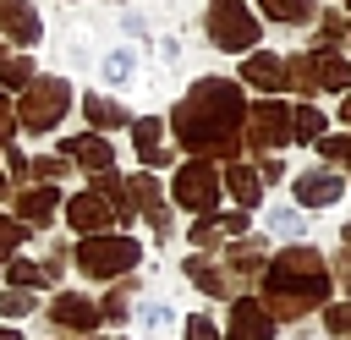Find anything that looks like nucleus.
<instances>
[{"label": "nucleus", "instance_id": "9d476101", "mask_svg": "<svg viewBox=\"0 0 351 340\" xmlns=\"http://www.w3.org/2000/svg\"><path fill=\"white\" fill-rule=\"evenodd\" d=\"M230 335H236V340H274L280 324H274V313H269L258 296L241 291V296L230 302Z\"/></svg>", "mask_w": 351, "mask_h": 340}, {"label": "nucleus", "instance_id": "6e6552de", "mask_svg": "<svg viewBox=\"0 0 351 340\" xmlns=\"http://www.w3.org/2000/svg\"><path fill=\"white\" fill-rule=\"evenodd\" d=\"M241 137H247V148H285L291 143V104H274V99L247 104Z\"/></svg>", "mask_w": 351, "mask_h": 340}, {"label": "nucleus", "instance_id": "20e7f679", "mask_svg": "<svg viewBox=\"0 0 351 340\" xmlns=\"http://www.w3.org/2000/svg\"><path fill=\"white\" fill-rule=\"evenodd\" d=\"M71 82L66 77H33L27 88H22V104H16V121H22V132H55L60 126V115L71 110Z\"/></svg>", "mask_w": 351, "mask_h": 340}, {"label": "nucleus", "instance_id": "1a4fd4ad", "mask_svg": "<svg viewBox=\"0 0 351 340\" xmlns=\"http://www.w3.org/2000/svg\"><path fill=\"white\" fill-rule=\"evenodd\" d=\"M181 274H186L203 296H214V302H236V296H241V280H236L214 252H192V258L181 263Z\"/></svg>", "mask_w": 351, "mask_h": 340}, {"label": "nucleus", "instance_id": "473e14b6", "mask_svg": "<svg viewBox=\"0 0 351 340\" xmlns=\"http://www.w3.org/2000/svg\"><path fill=\"white\" fill-rule=\"evenodd\" d=\"M181 340H225V335H219V324L208 313H186L181 318Z\"/></svg>", "mask_w": 351, "mask_h": 340}, {"label": "nucleus", "instance_id": "bb28decb", "mask_svg": "<svg viewBox=\"0 0 351 340\" xmlns=\"http://www.w3.org/2000/svg\"><path fill=\"white\" fill-rule=\"evenodd\" d=\"M318 154L329 170H351V132H335V137H318Z\"/></svg>", "mask_w": 351, "mask_h": 340}, {"label": "nucleus", "instance_id": "aec40b11", "mask_svg": "<svg viewBox=\"0 0 351 340\" xmlns=\"http://www.w3.org/2000/svg\"><path fill=\"white\" fill-rule=\"evenodd\" d=\"M82 115H88L93 132H121V126H132L126 104H115L110 93H88V99H82Z\"/></svg>", "mask_w": 351, "mask_h": 340}, {"label": "nucleus", "instance_id": "6ab92c4d", "mask_svg": "<svg viewBox=\"0 0 351 340\" xmlns=\"http://www.w3.org/2000/svg\"><path fill=\"white\" fill-rule=\"evenodd\" d=\"M11 197H16V219H22L27 230L49 225L55 208H60V192H55V186H27V192H11Z\"/></svg>", "mask_w": 351, "mask_h": 340}, {"label": "nucleus", "instance_id": "58836bf2", "mask_svg": "<svg viewBox=\"0 0 351 340\" xmlns=\"http://www.w3.org/2000/svg\"><path fill=\"white\" fill-rule=\"evenodd\" d=\"M170 318H176V313H170L165 302H154V307H143V324H148V329H165Z\"/></svg>", "mask_w": 351, "mask_h": 340}, {"label": "nucleus", "instance_id": "dca6fc26", "mask_svg": "<svg viewBox=\"0 0 351 340\" xmlns=\"http://www.w3.org/2000/svg\"><path fill=\"white\" fill-rule=\"evenodd\" d=\"M236 280H258L263 274V263H269V241L263 236H236L230 247H225V258H219Z\"/></svg>", "mask_w": 351, "mask_h": 340}, {"label": "nucleus", "instance_id": "393cba45", "mask_svg": "<svg viewBox=\"0 0 351 340\" xmlns=\"http://www.w3.org/2000/svg\"><path fill=\"white\" fill-rule=\"evenodd\" d=\"M324 137V110L318 104H296L291 110V143H318Z\"/></svg>", "mask_w": 351, "mask_h": 340}, {"label": "nucleus", "instance_id": "c9c22d12", "mask_svg": "<svg viewBox=\"0 0 351 340\" xmlns=\"http://www.w3.org/2000/svg\"><path fill=\"white\" fill-rule=\"evenodd\" d=\"M329 280H335V285H340V291L351 296V252H346V247H340V252L329 258Z\"/></svg>", "mask_w": 351, "mask_h": 340}, {"label": "nucleus", "instance_id": "9b49d317", "mask_svg": "<svg viewBox=\"0 0 351 340\" xmlns=\"http://www.w3.org/2000/svg\"><path fill=\"white\" fill-rule=\"evenodd\" d=\"M66 225H71L77 236H104V230L115 225V208H110L99 192H77V197L66 203Z\"/></svg>", "mask_w": 351, "mask_h": 340}, {"label": "nucleus", "instance_id": "c03bdc74", "mask_svg": "<svg viewBox=\"0 0 351 340\" xmlns=\"http://www.w3.org/2000/svg\"><path fill=\"white\" fill-rule=\"evenodd\" d=\"M5 192H11V175H5V170H0V197H5Z\"/></svg>", "mask_w": 351, "mask_h": 340}, {"label": "nucleus", "instance_id": "09e8293b", "mask_svg": "<svg viewBox=\"0 0 351 340\" xmlns=\"http://www.w3.org/2000/svg\"><path fill=\"white\" fill-rule=\"evenodd\" d=\"M0 55H5V49H0Z\"/></svg>", "mask_w": 351, "mask_h": 340}, {"label": "nucleus", "instance_id": "49530a36", "mask_svg": "<svg viewBox=\"0 0 351 340\" xmlns=\"http://www.w3.org/2000/svg\"><path fill=\"white\" fill-rule=\"evenodd\" d=\"M225 340H236V335H225Z\"/></svg>", "mask_w": 351, "mask_h": 340}, {"label": "nucleus", "instance_id": "7ed1b4c3", "mask_svg": "<svg viewBox=\"0 0 351 340\" xmlns=\"http://www.w3.org/2000/svg\"><path fill=\"white\" fill-rule=\"evenodd\" d=\"M71 263H77L88 280H126V274L143 263V247H137L132 236L104 230V236H82L77 252H71Z\"/></svg>", "mask_w": 351, "mask_h": 340}, {"label": "nucleus", "instance_id": "a18cd8bd", "mask_svg": "<svg viewBox=\"0 0 351 340\" xmlns=\"http://www.w3.org/2000/svg\"><path fill=\"white\" fill-rule=\"evenodd\" d=\"M346 197H351V186H346Z\"/></svg>", "mask_w": 351, "mask_h": 340}, {"label": "nucleus", "instance_id": "ea45409f", "mask_svg": "<svg viewBox=\"0 0 351 340\" xmlns=\"http://www.w3.org/2000/svg\"><path fill=\"white\" fill-rule=\"evenodd\" d=\"M258 175H263V186L285 181V159H263V165H258Z\"/></svg>", "mask_w": 351, "mask_h": 340}, {"label": "nucleus", "instance_id": "f257e3e1", "mask_svg": "<svg viewBox=\"0 0 351 340\" xmlns=\"http://www.w3.org/2000/svg\"><path fill=\"white\" fill-rule=\"evenodd\" d=\"M241 126H247V99H241V82L230 77H197L170 115L176 143L192 148L197 159H219V154L230 159L241 148Z\"/></svg>", "mask_w": 351, "mask_h": 340}, {"label": "nucleus", "instance_id": "4c0bfd02", "mask_svg": "<svg viewBox=\"0 0 351 340\" xmlns=\"http://www.w3.org/2000/svg\"><path fill=\"white\" fill-rule=\"evenodd\" d=\"M5 175H11V181L27 175V154H22V148H5Z\"/></svg>", "mask_w": 351, "mask_h": 340}, {"label": "nucleus", "instance_id": "c85d7f7f", "mask_svg": "<svg viewBox=\"0 0 351 340\" xmlns=\"http://www.w3.org/2000/svg\"><path fill=\"white\" fill-rule=\"evenodd\" d=\"M66 170H71V159H66V154H44V159H27V175H38V186H55Z\"/></svg>", "mask_w": 351, "mask_h": 340}, {"label": "nucleus", "instance_id": "412c9836", "mask_svg": "<svg viewBox=\"0 0 351 340\" xmlns=\"http://www.w3.org/2000/svg\"><path fill=\"white\" fill-rule=\"evenodd\" d=\"M132 291H137V280H110V291L99 296V324H126Z\"/></svg>", "mask_w": 351, "mask_h": 340}, {"label": "nucleus", "instance_id": "37998d69", "mask_svg": "<svg viewBox=\"0 0 351 340\" xmlns=\"http://www.w3.org/2000/svg\"><path fill=\"white\" fill-rule=\"evenodd\" d=\"M340 121H346V132H351V93L340 99Z\"/></svg>", "mask_w": 351, "mask_h": 340}, {"label": "nucleus", "instance_id": "4468645a", "mask_svg": "<svg viewBox=\"0 0 351 340\" xmlns=\"http://www.w3.org/2000/svg\"><path fill=\"white\" fill-rule=\"evenodd\" d=\"M307 71H313V88H318V93H324V88H329V93H351V60H346L340 49H324V44L307 49Z\"/></svg>", "mask_w": 351, "mask_h": 340}, {"label": "nucleus", "instance_id": "39448f33", "mask_svg": "<svg viewBox=\"0 0 351 340\" xmlns=\"http://www.w3.org/2000/svg\"><path fill=\"white\" fill-rule=\"evenodd\" d=\"M219 170H214V159H186L181 170H176V181H170V197L192 214V219H208V214H219Z\"/></svg>", "mask_w": 351, "mask_h": 340}, {"label": "nucleus", "instance_id": "e433bc0d", "mask_svg": "<svg viewBox=\"0 0 351 340\" xmlns=\"http://www.w3.org/2000/svg\"><path fill=\"white\" fill-rule=\"evenodd\" d=\"M11 132H16V104L0 93V143H11Z\"/></svg>", "mask_w": 351, "mask_h": 340}, {"label": "nucleus", "instance_id": "2eb2a0df", "mask_svg": "<svg viewBox=\"0 0 351 340\" xmlns=\"http://www.w3.org/2000/svg\"><path fill=\"white\" fill-rule=\"evenodd\" d=\"M60 154H66L71 165H82L88 175H99V170H115V148L104 143V132H82V137L60 143Z\"/></svg>", "mask_w": 351, "mask_h": 340}, {"label": "nucleus", "instance_id": "8fccbe9b", "mask_svg": "<svg viewBox=\"0 0 351 340\" xmlns=\"http://www.w3.org/2000/svg\"><path fill=\"white\" fill-rule=\"evenodd\" d=\"M346 5H351V0H346Z\"/></svg>", "mask_w": 351, "mask_h": 340}, {"label": "nucleus", "instance_id": "4be33fe9", "mask_svg": "<svg viewBox=\"0 0 351 340\" xmlns=\"http://www.w3.org/2000/svg\"><path fill=\"white\" fill-rule=\"evenodd\" d=\"M263 5V16L269 22H285V27H307L313 16H318V5L313 0H258Z\"/></svg>", "mask_w": 351, "mask_h": 340}, {"label": "nucleus", "instance_id": "de8ad7c7", "mask_svg": "<svg viewBox=\"0 0 351 340\" xmlns=\"http://www.w3.org/2000/svg\"><path fill=\"white\" fill-rule=\"evenodd\" d=\"M346 38H351V27H346Z\"/></svg>", "mask_w": 351, "mask_h": 340}, {"label": "nucleus", "instance_id": "c756f323", "mask_svg": "<svg viewBox=\"0 0 351 340\" xmlns=\"http://www.w3.org/2000/svg\"><path fill=\"white\" fill-rule=\"evenodd\" d=\"M186 241H192V252H219V247H225V236H219V225H214V214H208V219H192V230H186Z\"/></svg>", "mask_w": 351, "mask_h": 340}, {"label": "nucleus", "instance_id": "2f4dec72", "mask_svg": "<svg viewBox=\"0 0 351 340\" xmlns=\"http://www.w3.org/2000/svg\"><path fill=\"white\" fill-rule=\"evenodd\" d=\"M27 241V225L22 219H11V214H0V269L16 258V247Z\"/></svg>", "mask_w": 351, "mask_h": 340}, {"label": "nucleus", "instance_id": "72a5a7b5", "mask_svg": "<svg viewBox=\"0 0 351 340\" xmlns=\"http://www.w3.org/2000/svg\"><path fill=\"white\" fill-rule=\"evenodd\" d=\"M214 225H219V236H225V241H236V236H252V219H247V208L214 214Z\"/></svg>", "mask_w": 351, "mask_h": 340}, {"label": "nucleus", "instance_id": "7c9ffc66", "mask_svg": "<svg viewBox=\"0 0 351 340\" xmlns=\"http://www.w3.org/2000/svg\"><path fill=\"white\" fill-rule=\"evenodd\" d=\"M27 313H33V291L0 285V318H5V324H16V318H27Z\"/></svg>", "mask_w": 351, "mask_h": 340}, {"label": "nucleus", "instance_id": "f8f14e48", "mask_svg": "<svg viewBox=\"0 0 351 340\" xmlns=\"http://www.w3.org/2000/svg\"><path fill=\"white\" fill-rule=\"evenodd\" d=\"M241 88L280 93V88H285V55H274V49H247V60H241Z\"/></svg>", "mask_w": 351, "mask_h": 340}, {"label": "nucleus", "instance_id": "79ce46f5", "mask_svg": "<svg viewBox=\"0 0 351 340\" xmlns=\"http://www.w3.org/2000/svg\"><path fill=\"white\" fill-rule=\"evenodd\" d=\"M0 340H22V329L16 324H0Z\"/></svg>", "mask_w": 351, "mask_h": 340}, {"label": "nucleus", "instance_id": "3c124183", "mask_svg": "<svg viewBox=\"0 0 351 340\" xmlns=\"http://www.w3.org/2000/svg\"><path fill=\"white\" fill-rule=\"evenodd\" d=\"M55 340H60V335H55Z\"/></svg>", "mask_w": 351, "mask_h": 340}, {"label": "nucleus", "instance_id": "0eeeda50", "mask_svg": "<svg viewBox=\"0 0 351 340\" xmlns=\"http://www.w3.org/2000/svg\"><path fill=\"white\" fill-rule=\"evenodd\" d=\"M49 324L60 340H82V335H99V302L82 296V291H55L49 296Z\"/></svg>", "mask_w": 351, "mask_h": 340}, {"label": "nucleus", "instance_id": "f03ea898", "mask_svg": "<svg viewBox=\"0 0 351 340\" xmlns=\"http://www.w3.org/2000/svg\"><path fill=\"white\" fill-rule=\"evenodd\" d=\"M258 302L274 313V324L285 329V324H302V318H313L324 302H329V258L318 252V247H307V241H291L285 252H269V263H263V274H258Z\"/></svg>", "mask_w": 351, "mask_h": 340}, {"label": "nucleus", "instance_id": "423d86ee", "mask_svg": "<svg viewBox=\"0 0 351 340\" xmlns=\"http://www.w3.org/2000/svg\"><path fill=\"white\" fill-rule=\"evenodd\" d=\"M258 33H263V22H258L241 0H214V5H208V38H214L219 49H230V55L258 49Z\"/></svg>", "mask_w": 351, "mask_h": 340}, {"label": "nucleus", "instance_id": "5701e85b", "mask_svg": "<svg viewBox=\"0 0 351 340\" xmlns=\"http://www.w3.org/2000/svg\"><path fill=\"white\" fill-rule=\"evenodd\" d=\"M33 77H38V66H33L22 49H16V55H0V93H22Z\"/></svg>", "mask_w": 351, "mask_h": 340}, {"label": "nucleus", "instance_id": "f704fd0d", "mask_svg": "<svg viewBox=\"0 0 351 340\" xmlns=\"http://www.w3.org/2000/svg\"><path fill=\"white\" fill-rule=\"evenodd\" d=\"M346 27H351L346 16H335V11H324V16H318V44H324V49H335V44L346 38Z\"/></svg>", "mask_w": 351, "mask_h": 340}, {"label": "nucleus", "instance_id": "ddd939ff", "mask_svg": "<svg viewBox=\"0 0 351 340\" xmlns=\"http://www.w3.org/2000/svg\"><path fill=\"white\" fill-rule=\"evenodd\" d=\"M335 197H346V186H340V170H329V165H313V170H302V175H296V203H302V208H329Z\"/></svg>", "mask_w": 351, "mask_h": 340}, {"label": "nucleus", "instance_id": "cd10ccee", "mask_svg": "<svg viewBox=\"0 0 351 340\" xmlns=\"http://www.w3.org/2000/svg\"><path fill=\"white\" fill-rule=\"evenodd\" d=\"M132 143H137V159H148L159 143H165V121L154 115V121H132Z\"/></svg>", "mask_w": 351, "mask_h": 340}, {"label": "nucleus", "instance_id": "f3484780", "mask_svg": "<svg viewBox=\"0 0 351 340\" xmlns=\"http://www.w3.org/2000/svg\"><path fill=\"white\" fill-rule=\"evenodd\" d=\"M219 186H225V192L236 197V208H247V214L263 203V175H258L252 165H241V159H230V165L219 170Z\"/></svg>", "mask_w": 351, "mask_h": 340}, {"label": "nucleus", "instance_id": "a19ab883", "mask_svg": "<svg viewBox=\"0 0 351 340\" xmlns=\"http://www.w3.org/2000/svg\"><path fill=\"white\" fill-rule=\"evenodd\" d=\"M274 230H280V236H296V230H302V219H296V214H285V208H280V214H274Z\"/></svg>", "mask_w": 351, "mask_h": 340}, {"label": "nucleus", "instance_id": "a878e982", "mask_svg": "<svg viewBox=\"0 0 351 340\" xmlns=\"http://www.w3.org/2000/svg\"><path fill=\"white\" fill-rule=\"evenodd\" d=\"M318 324H324L329 340H351V296L346 302H324L318 307Z\"/></svg>", "mask_w": 351, "mask_h": 340}, {"label": "nucleus", "instance_id": "a211bd4d", "mask_svg": "<svg viewBox=\"0 0 351 340\" xmlns=\"http://www.w3.org/2000/svg\"><path fill=\"white\" fill-rule=\"evenodd\" d=\"M0 33L22 49V44H38L44 22H38V11H33L27 0H0Z\"/></svg>", "mask_w": 351, "mask_h": 340}, {"label": "nucleus", "instance_id": "b1692460", "mask_svg": "<svg viewBox=\"0 0 351 340\" xmlns=\"http://www.w3.org/2000/svg\"><path fill=\"white\" fill-rule=\"evenodd\" d=\"M5 285H16V291H44L49 285V274H44V263H33V258H11L5 263Z\"/></svg>", "mask_w": 351, "mask_h": 340}]
</instances>
